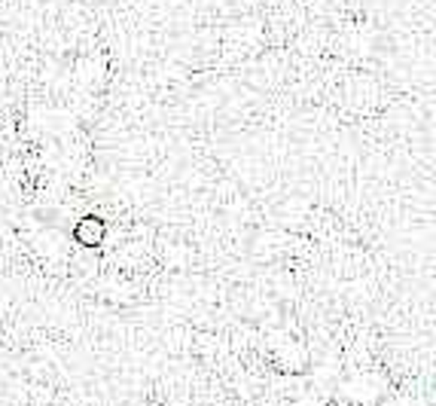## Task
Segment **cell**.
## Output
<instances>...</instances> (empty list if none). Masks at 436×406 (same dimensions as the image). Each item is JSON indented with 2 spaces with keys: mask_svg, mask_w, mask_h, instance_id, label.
Returning <instances> with one entry per match:
<instances>
[{
  "mask_svg": "<svg viewBox=\"0 0 436 406\" xmlns=\"http://www.w3.org/2000/svg\"><path fill=\"white\" fill-rule=\"evenodd\" d=\"M385 391V379L376 373H354L345 385H342V397L351 403H372Z\"/></svg>",
  "mask_w": 436,
  "mask_h": 406,
  "instance_id": "6da1fadb",
  "label": "cell"
},
{
  "mask_svg": "<svg viewBox=\"0 0 436 406\" xmlns=\"http://www.w3.org/2000/svg\"><path fill=\"white\" fill-rule=\"evenodd\" d=\"M104 239H107V223L101 217H80L73 223V242L80 244V248L95 251L104 244Z\"/></svg>",
  "mask_w": 436,
  "mask_h": 406,
  "instance_id": "7a4b0ae2",
  "label": "cell"
}]
</instances>
